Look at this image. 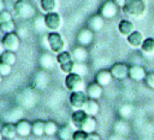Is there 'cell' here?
I'll return each mask as SVG.
<instances>
[{
  "label": "cell",
  "mask_w": 154,
  "mask_h": 140,
  "mask_svg": "<svg viewBox=\"0 0 154 140\" xmlns=\"http://www.w3.org/2000/svg\"><path fill=\"white\" fill-rule=\"evenodd\" d=\"M72 57H73V60L78 62V63H83L87 60L88 58V53H87V49L84 48V46H78L73 49L72 52Z\"/></svg>",
  "instance_id": "obj_22"
},
{
  "label": "cell",
  "mask_w": 154,
  "mask_h": 140,
  "mask_svg": "<svg viewBox=\"0 0 154 140\" xmlns=\"http://www.w3.org/2000/svg\"><path fill=\"white\" fill-rule=\"evenodd\" d=\"M31 134L35 136H42L45 134V122L41 119L34 121L31 123Z\"/></svg>",
  "instance_id": "obj_26"
},
{
  "label": "cell",
  "mask_w": 154,
  "mask_h": 140,
  "mask_svg": "<svg viewBox=\"0 0 154 140\" xmlns=\"http://www.w3.org/2000/svg\"><path fill=\"white\" fill-rule=\"evenodd\" d=\"M143 40H144L143 34L138 30H135L129 36H126V41H128L129 46L132 47V48H141V46L143 43Z\"/></svg>",
  "instance_id": "obj_13"
},
{
  "label": "cell",
  "mask_w": 154,
  "mask_h": 140,
  "mask_svg": "<svg viewBox=\"0 0 154 140\" xmlns=\"http://www.w3.org/2000/svg\"><path fill=\"white\" fill-rule=\"evenodd\" d=\"M47 42H48V46L53 53L58 54V53L63 52L65 48V41L58 31H51L47 35Z\"/></svg>",
  "instance_id": "obj_3"
},
{
  "label": "cell",
  "mask_w": 154,
  "mask_h": 140,
  "mask_svg": "<svg viewBox=\"0 0 154 140\" xmlns=\"http://www.w3.org/2000/svg\"><path fill=\"white\" fill-rule=\"evenodd\" d=\"M88 116L89 115L84 110H75L71 115V122L75 126V128L81 129V127L83 126V123H84V121L87 119Z\"/></svg>",
  "instance_id": "obj_14"
},
{
  "label": "cell",
  "mask_w": 154,
  "mask_h": 140,
  "mask_svg": "<svg viewBox=\"0 0 154 140\" xmlns=\"http://www.w3.org/2000/svg\"><path fill=\"white\" fill-rule=\"evenodd\" d=\"M95 129H96V121H95L94 116L89 115L87 117V119L84 121V123H83V126L81 127L79 130H83L85 133H91V132H95Z\"/></svg>",
  "instance_id": "obj_24"
},
{
  "label": "cell",
  "mask_w": 154,
  "mask_h": 140,
  "mask_svg": "<svg viewBox=\"0 0 154 140\" xmlns=\"http://www.w3.org/2000/svg\"><path fill=\"white\" fill-rule=\"evenodd\" d=\"M71 60H73V57H72V54H71L70 52H67V51H63V52H60V53L57 54V62H58L59 65L66 64V63H69V62H71Z\"/></svg>",
  "instance_id": "obj_28"
},
{
  "label": "cell",
  "mask_w": 154,
  "mask_h": 140,
  "mask_svg": "<svg viewBox=\"0 0 154 140\" xmlns=\"http://www.w3.org/2000/svg\"><path fill=\"white\" fill-rule=\"evenodd\" d=\"M1 133H2V136L7 140H12L14 139L18 134H17V129H16V124H13L12 122H6L4 123V126L1 127Z\"/></svg>",
  "instance_id": "obj_17"
},
{
  "label": "cell",
  "mask_w": 154,
  "mask_h": 140,
  "mask_svg": "<svg viewBox=\"0 0 154 140\" xmlns=\"http://www.w3.org/2000/svg\"><path fill=\"white\" fill-rule=\"evenodd\" d=\"M58 126H57V123L55 122H53V121H46L45 122V134L46 135H54V134H57L58 133Z\"/></svg>",
  "instance_id": "obj_29"
},
{
  "label": "cell",
  "mask_w": 154,
  "mask_h": 140,
  "mask_svg": "<svg viewBox=\"0 0 154 140\" xmlns=\"http://www.w3.org/2000/svg\"><path fill=\"white\" fill-rule=\"evenodd\" d=\"M118 31L123 36H129L132 31H135V24L129 19H122L118 23Z\"/></svg>",
  "instance_id": "obj_16"
},
{
  "label": "cell",
  "mask_w": 154,
  "mask_h": 140,
  "mask_svg": "<svg viewBox=\"0 0 154 140\" xmlns=\"http://www.w3.org/2000/svg\"><path fill=\"white\" fill-rule=\"evenodd\" d=\"M123 12L134 18H141L144 16L147 5L144 0H126L122 7Z\"/></svg>",
  "instance_id": "obj_1"
},
{
  "label": "cell",
  "mask_w": 154,
  "mask_h": 140,
  "mask_svg": "<svg viewBox=\"0 0 154 140\" xmlns=\"http://www.w3.org/2000/svg\"><path fill=\"white\" fill-rule=\"evenodd\" d=\"M88 140H101V138L97 133L91 132V133H88Z\"/></svg>",
  "instance_id": "obj_36"
},
{
  "label": "cell",
  "mask_w": 154,
  "mask_h": 140,
  "mask_svg": "<svg viewBox=\"0 0 154 140\" xmlns=\"http://www.w3.org/2000/svg\"><path fill=\"white\" fill-rule=\"evenodd\" d=\"M43 23H45V25H46V28L48 30H51V31H58L60 29V27H61L63 21H61L60 14L54 11V12H48V13L45 14Z\"/></svg>",
  "instance_id": "obj_7"
},
{
  "label": "cell",
  "mask_w": 154,
  "mask_h": 140,
  "mask_svg": "<svg viewBox=\"0 0 154 140\" xmlns=\"http://www.w3.org/2000/svg\"><path fill=\"white\" fill-rule=\"evenodd\" d=\"M118 8H119V6L116 4L114 0H107V1H105L101 5V7H100V14L105 19H109V18H113L118 13Z\"/></svg>",
  "instance_id": "obj_8"
},
{
  "label": "cell",
  "mask_w": 154,
  "mask_h": 140,
  "mask_svg": "<svg viewBox=\"0 0 154 140\" xmlns=\"http://www.w3.org/2000/svg\"><path fill=\"white\" fill-rule=\"evenodd\" d=\"M40 6L43 12H54L58 7V1L57 0H40Z\"/></svg>",
  "instance_id": "obj_25"
},
{
  "label": "cell",
  "mask_w": 154,
  "mask_h": 140,
  "mask_svg": "<svg viewBox=\"0 0 154 140\" xmlns=\"http://www.w3.org/2000/svg\"><path fill=\"white\" fill-rule=\"evenodd\" d=\"M144 82H146V84H147L149 88L154 89V71L147 72V75H146V77H144Z\"/></svg>",
  "instance_id": "obj_34"
},
{
  "label": "cell",
  "mask_w": 154,
  "mask_h": 140,
  "mask_svg": "<svg viewBox=\"0 0 154 140\" xmlns=\"http://www.w3.org/2000/svg\"><path fill=\"white\" fill-rule=\"evenodd\" d=\"M4 139V136H2V133H1V130H0V140H2Z\"/></svg>",
  "instance_id": "obj_39"
},
{
  "label": "cell",
  "mask_w": 154,
  "mask_h": 140,
  "mask_svg": "<svg viewBox=\"0 0 154 140\" xmlns=\"http://www.w3.org/2000/svg\"><path fill=\"white\" fill-rule=\"evenodd\" d=\"M11 19H12V13H11L10 11L2 10V11L0 12V24H1V23H5V22H7V21H11Z\"/></svg>",
  "instance_id": "obj_35"
},
{
  "label": "cell",
  "mask_w": 154,
  "mask_h": 140,
  "mask_svg": "<svg viewBox=\"0 0 154 140\" xmlns=\"http://www.w3.org/2000/svg\"><path fill=\"white\" fill-rule=\"evenodd\" d=\"M113 78L117 80H124L126 77H129V66L124 63H116L111 66L109 69Z\"/></svg>",
  "instance_id": "obj_9"
},
{
  "label": "cell",
  "mask_w": 154,
  "mask_h": 140,
  "mask_svg": "<svg viewBox=\"0 0 154 140\" xmlns=\"http://www.w3.org/2000/svg\"><path fill=\"white\" fill-rule=\"evenodd\" d=\"M85 93H87V95H88L89 99L99 100V99L102 97L103 87H102L101 84H99L97 82H93V83H89V84H88Z\"/></svg>",
  "instance_id": "obj_11"
},
{
  "label": "cell",
  "mask_w": 154,
  "mask_h": 140,
  "mask_svg": "<svg viewBox=\"0 0 154 140\" xmlns=\"http://www.w3.org/2000/svg\"><path fill=\"white\" fill-rule=\"evenodd\" d=\"M114 1H116V4H117V5L119 6V7H123L126 0H114Z\"/></svg>",
  "instance_id": "obj_37"
},
{
  "label": "cell",
  "mask_w": 154,
  "mask_h": 140,
  "mask_svg": "<svg viewBox=\"0 0 154 140\" xmlns=\"http://www.w3.org/2000/svg\"><path fill=\"white\" fill-rule=\"evenodd\" d=\"M65 86L70 92L76 91H83L84 87V80L83 77L77 72H70L65 77Z\"/></svg>",
  "instance_id": "obj_4"
},
{
  "label": "cell",
  "mask_w": 154,
  "mask_h": 140,
  "mask_svg": "<svg viewBox=\"0 0 154 140\" xmlns=\"http://www.w3.org/2000/svg\"><path fill=\"white\" fill-rule=\"evenodd\" d=\"M1 82H2V76L0 75V83H1Z\"/></svg>",
  "instance_id": "obj_40"
},
{
  "label": "cell",
  "mask_w": 154,
  "mask_h": 140,
  "mask_svg": "<svg viewBox=\"0 0 154 140\" xmlns=\"http://www.w3.org/2000/svg\"><path fill=\"white\" fill-rule=\"evenodd\" d=\"M103 17L101 14H95L93 16L89 22H88V25H89V29H91L93 31H97L100 30L102 27H103Z\"/></svg>",
  "instance_id": "obj_21"
},
{
  "label": "cell",
  "mask_w": 154,
  "mask_h": 140,
  "mask_svg": "<svg viewBox=\"0 0 154 140\" xmlns=\"http://www.w3.org/2000/svg\"><path fill=\"white\" fill-rule=\"evenodd\" d=\"M5 10V0H0V12Z\"/></svg>",
  "instance_id": "obj_38"
},
{
  "label": "cell",
  "mask_w": 154,
  "mask_h": 140,
  "mask_svg": "<svg viewBox=\"0 0 154 140\" xmlns=\"http://www.w3.org/2000/svg\"><path fill=\"white\" fill-rule=\"evenodd\" d=\"M17 134L22 138H26L31 134V123L28 119H18L16 122Z\"/></svg>",
  "instance_id": "obj_12"
},
{
  "label": "cell",
  "mask_w": 154,
  "mask_h": 140,
  "mask_svg": "<svg viewBox=\"0 0 154 140\" xmlns=\"http://www.w3.org/2000/svg\"><path fill=\"white\" fill-rule=\"evenodd\" d=\"M1 45H2L4 49L16 52V51L19 48L20 40H19L18 35H17L14 31H12V33H6V34L2 36V39H1Z\"/></svg>",
  "instance_id": "obj_5"
},
{
  "label": "cell",
  "mask_w": 154,
  "mask_h": 140,
  "mask_svg": "<svg viewBox=\"0 0 154 140\" xmlns=\"http://www.w3.org/2000/svg\"><path fill=\"white\" fill-rule=\"evenodd\" d=\"M72 140H88V133L77 129V130H75V133H73Z\"/></svg>",
  "instance_id": "obj_33"
},
{
  "label": "cell",
  "mask_w": 154,
  "mask_h": 140,
  "mask_svg": "<svg viewBox=\"0 0 154 140\" xmlns=\"http://www.w3.org/2000/svg\"><path fill=\"white\" fill-rule=\"evenodd\" d=\"M88 115L90 116H96L99 113V110H100V105L97 103V100H94V99H88L85 105H84V109H83Z\"/></svg>",
  "instance_id": "obj_20"
},
{
  "label": "cell",
  "mask_w": 154,
  "mask_h": 140,
  "mask_svg": "<svg viewBox=\"0 0 154 140\" xmlns=\"http://www.w3.org/2000/svg\"><path fill=\"white\" fill-rule=\"evenodd\" d=\"M16 60H17L16 53L12 52V51H6V49H5V51L0 54V62L6 63V64H8V65H11V66L14 65Z\"/></svg>",
  "instance_id": "obj_23"
},
{
  "label": "cell",
  "mask_w": 154,
  "mask_h": 140,
  "mask_svg": "<svg viewBox=\"0 0 154 140\" xmlns=\"http://www.w3.org/2000/svg\"><path fill=\"white\" fill-rule=\"evenodd\" d=\"M113 76L111 74L109 70H106V69H102V70H99L97 74L95 75V82H97L99 84H101L102 87H106L111 83Z\"/></svg>",
  "instance_id": "obj_15"
},
{
  "label": "cell",
  "mask_w": 154,
  "mask_h": 140,
  "mask_svg": "<svg viewBox=\"0 0 154 140\" xmlns=\"http://www.w3.org/2000/svg\"><path fill=\"white\" fill-rule=\"evenodd\" d=\"M75 130L72 129V127L70 124H64L58 129V138L59 140H72Z\"/></svg>",
  "instance_id": "obj_19"
},
{
  "label": "cell",
  "mask_w": 154,
  "mask_h": 140,
  "mask_svg": "<svg viewBox=\"0 0 154 140\" xmlns=\"http://www.w3.org/2000/svg\"><path fill=\"white\" fill-rule=\"evenodd\" d=\"M77 41L81 46H87L93 41V30L89 28L82 29L79 30L78 35H77Z\"/></svg>",
  "instance_id": "obj_18"
},
{
  "label": "cell",
  "mask_w": 154,
  "mask_h": 140,
  "mask_svg": "<svg viewBox=\"0 0 154 140\" xmlns=\"http://www.w3.org/2000/svg\"><path fill=\"white\" fill-rule=\"evenodd\" d=\"M141 49L146 54H154V39L147 37L143 40V43L141 46Z\"/></svg>",
  "instance_id": "obj_27"
},
{
  "label": "cell",
  "mask_w": 154,
  "mask_h": 140,
  "mask_svg": "<svg viewBox=\"0 0 154 140\" xmlns=\"http://www.w3.org/2000/svg\"><path fill=\"white\" fill-rule=\"evenodd\" d=\"M147 75V71L143 66L141 65H130L129 66V77L132 80V81H144V77Z\"/></svg>",
  "instance_id": "obj_10"
},
{
  "label": "cell",
  "mask_w": 154,
  "mask_h": 140,
  "mask_svg": "<svg viewBox=\"0 0 154 140\" xmlns=\"http://www.w3.org/2000/svg\"><path fill=\"white\" fill-rule=\"evenodd\" d=\"M75 65H76L75 60H71V62H69V63H66V64H63V65H59V66H60V70H61L64 74L67 75V74H70V72H73Z\"/></svg>",
  "instance_id": "obj_31"
},
{
  "label": "cell",
  "mask_w": 154,
  "mask_h": 140,
  "mask_svg": "<svg viewBox=\"0 0 154 140\" xmlns=\"http://www.w3.org/2000/svg\"><path fill=\"white\" fill-rule=\"evenodd\" d=\"M12 71V66L6 64V63H2L0 62V75L4 77V76H8Z\"/></svg>",
  "instance_id": "obj_32"
},
{
  "label": "cell",
  "mask_w": 154,
  "mask_h": 140,
  "mask_svg": "<svg viewBox=\"0 0 154 140\" xmlns=\"http://www.w3.org/2000/svg\"><path fill=\"white\" fill-rule=\"evenodd\" d=\"M14 13L24 19H29L35 14V7L29 0H17L13 5Z\"/></svg>",
  "instance_id": "obj_2"
},
{
  "label": "cell",
  "mask_w": 154,
  "mask_h": 140,
  "mask_svg": "<svg viewBox=\"0 0 154 140\" xmlns=\"http://www.w3.org/2000/svg\"><path fill=\"white\" fill-rule=\"evenodd\" d=\"M88 95L85 92L83 91H76V92H71L70 94V98H69V101H70V105L73 110H83L84 109V105L88 100Z\"/></svg>",
  "instance_id": "obj_6"
},
{
  "label": "cell",
  "mask_w": 154,
  "mask_h": 140,
  "mask_svg": "<svg viewBox=\"0 0 154 140\" xmlns=\"http://www.w3.org/2000/svg\"><path fill=\"white\" fill-rule=\"evenodd\" d=\"M14 22H13V19H11V21H7V22H5V23H1L0 24V30L4 33V34H6V33H12V31H14Z\"/></svg>",
  "instance_id": "obj_30"
}]
</instances>
